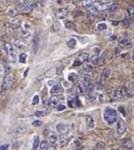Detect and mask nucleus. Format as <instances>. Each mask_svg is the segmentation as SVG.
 <instances>
[{
	"instance_id": "obj_1",
	"label": "nucleus",
	"mask_w": 134,
	"mask_h": 150,
	"mask_svg": "<svg viewBox=\"0 0 134 150\" xmlns=\"http://www.w3.org/2000/svg\"><path fill=\"white\" fill-rule=\"evenodd\" d=\"M104 118H105V121L107 122L108 125H113L117 121V113L112 108H107L104 112Z\"/></svg>"
},
{
	"instance_id": "obj_2",
	"label": "nucleus",
	"mask_w": 134,
	"mask_h": 150,
	"mask_svg": "<svg viewBox=\"0 0 134 150\" xmlns=\"http://www.w3.org/2000/svg\"><path fill=\"white\" fill-rule=\"evenodd\" d=\"M14 81H15V78H14V75L12 74V73L6 74V76L4 77V79H3L2 87H1V92L4 93V92H6L8 90H10V89L12 88V86H13Z\"/></svg>"
},
{
	"instance_id": "obj_3",
	"label": "nucleus",
	"mask_w": 134,
	"mask_h": 150,
	"mask_svg": "<svg viewBox=\"0 0 134 150\" xmlns=\"http://www.w3.org/2000/svg\"><path fill=\"white\" fill-rule=\"evenodd\" d=\"M35 6H36V3L34 1H22V2H20L16 6V10L21 12H30V11H33Z\"/></svg>"
},
{
	"instance_id": "obj_4",
	"label": "nucleus",
	"mask_w": 134,
	"mask_h": 150,
	"mask_svg": "<svg viewBox=\"0 0 134 150\" xmlns=\"http://www.w3.org/2000/svg\"><path fill=\"white\" fill-rule=\"evenodd\" d=\"M4 51L8 54V59L10 62H14L16 60V52H15V49H14V46H12L11 43H4Z\"/></svg>"
},
{
	"instance_id": "obj_5",
	"label": "nucleus",
	"mask_w": 134,
	"mask_h": 150,
	"mask_svg": "<svg viewBox=\"0 0 134 150\" xmlns=\"http://www.w3.org/2000/svg\"><path fill=\"white\" fill-rule=\"evenodd\" d=\"M113 96H114L115 99H123V98L129 97L128 93H127L126 87H121V88H118L117 90H115V92H114V94H113Z\"/></svg>"
},
{
	"instance_id": "obj_6",
	"label": "nucleus",
	"mask_w": 134,
	"mask_h": 150,
	"mask_svg": "<svg viewBox=\"0 0 134 150\" xmlns=\"http://www.w3.org/2000/svg\"><path fill=\"white\" fill-rule=\"evenodd\" d=\"M56 130L59 132V133H67L69 130H70V126L68 125V124H64V123H59L57 124V126H56Z\"/></svg>"
},
{
	"instance_id": "obj_7",
	"label": "nucleus",
	"mask_w": 134,
	"mask_h": 150,
	"mask_svg": "<svg viewBox=\"0 0 134 150\" xmlns=\"http://www.w3.org/2000/svg\"><path fill=\"white\" fill-rule=\"evenodd\" d=\"M116 130L119 134H123L127 130V125L123 120H119L117 122V126H116Z\"/></svg>"
},
{
	"instance_id": "obj_8",
	"label": "nucleus",
	"mask_w": 134,
	"mask_h": 150,
	"mask_svg": "<svg viewBox=\"0 0 134 150\" xmlns=\"http://www.w3.org/2000/svg\"><path fill=\"white\" fill-rule=\"evenodd\" d=\"M131 46V39L127 36H123L119 39V47L121 48H130Z\"/></svg>"
},
{
	"instance_id": "obj_9",
	"label": "nucleus",
	"mask_w": 134,
	"mask_h": 150,
	"mask_svg": "<svg viewBox=\"0 0 134 150\" xmlns=\"http://www.w3.org/2000/svg\"><path fill=\"white\" fill-rule=\"evenodd\" d=\"M87 86H88V83H83V81H79L77 83V86H76V91H77L78 94H83L85 92H87Z\"/></svg>"
},
{
	"instance_id": "obj_10",
	"label": "nucleus",
	"mask_w": 134,
	"mask_h": 150,
	"mask_svg": "<svg viewBox=\"0 0 134 150\" xmlns=\"http://www.w3.org/2000/svg\"><path fill=\"white\" fill-rule=\"evenodd\" d=\"M14 47L16 49H19V50H23V49L27 48V43L22 39H15L14 40Z\"/></svg>"
},
{
	"instance_id": "obj_11",
	"label": "nucleus",
	"mask_w": 134,
	"mask_h": 150,
	"mask_svg": "<svg viewBox=\"0 0 134 150\" xmlns=\"http://www.w3.org/2000/svg\"><path fill=\"white\" fill-rule=\"evenodd\" d=\"M125 87H126L127 93L129 96H134V81H129Z\"/></svg>"
},
{
	"instance_id": "obj_12",
	"label": "nucleus",
	"mask_w": 134,
	"mask_h": 150,
	"mask_svg": "<svg viewBox=\"0 0 134 150\" xmlns=\"http://www.w3.org/2000/svg\"><path fill=\"white\" fill-rule=\"evenodd\" d=\"M121 146L129 148V149H132V148H133V143H132L131 139H123L121 141Z\"/></svg>"
},
{
	"instance_id": "obj_13",
	"label": "nucleus",
	"mask_w": 134,
	"mask_h": 150,
	"mask_svg": "<svg viewBox=\"0 0 134 150\" xmlns=\"http://www.w3.org/2000/svg\"><path fill=\"white\" fill-rule=\"evenodd\" d=\"M110 74H111V70L109 69V68H107V69H104V70H102V79H100V81H105L106 79H108V78H109Z\"/></svg>"
},
{
	"instance_id": "obj_14",
	"label": "nucleus",
	"mask_w": 134,
	"mask_h": 150,
	"mask_svg": "<svg viewBox=\"0 0 134 150\" xmlns=\"http://www.w3.org/2000/svg\"><path fill=\"white\" fill-rule=\"evenodd\" d=\"M68 15H69V13H68L67 10H59V11L56 13V17L58 19H64V18H67Z\"/></svg>"
},
{
	"instance_id": "obj_15",
	"label": "nucleus",
	"mask_w": 134,
	"mask_h": 150,
	"mask_svg": "<svg viewBox=\"0 0 134 150\" xmlns=\"http://www.w3.org/2000/svg\"><path fill=\"white\" fill-rule=\"evenodd\" d=\"M60 92H62V88H61V86H60V83H56V85H54V86L52 87V89H51L52 94H58V93H60Z\"/></svg>"
},
{
	"instance_id": "obj_16",
	"label": "nucleus",
	"mask_w": 134,
	"mask_h": 150,
	"mask_svg": "<svg viewBox=\"0 0 134 150\" xmlns=\"http://www.w3.org/2000/svg\"><path fill=\"white\" fill-rule=\"evenodd\" d=\"M59 103V97L58 96H52L51 98L49 99V106H51V107H55Z\"/></svg>"
},
{
	"instance_id": "obj_17",
	"label": "nucleus",
	"mask_w": 134,
	"mask_h": 150,
	"mask_svg": "<svg viewBox=\"0 0 134 150\" xmlns=\"http://www.w3.org/2000/svg\"><path fill=\"white\" fill-rule=\"evenodd\" d=\"M48 139H49V143H50V144H52V145L57 144V141H58V137H57V135L55 133H50V134H49Z\"/></svg>"
},
{
	"instance_id": "obj_18",
	"label": "nucleus",
	"mask_w": 134,
	"mask_h": 150,
	"mask_svg": "<svg viewBox=\"0 0 134 150\" xmlns=\"http://www.w3.org/2000/svg\"><path fill=\"white\" fill-rule=\"evenodd\" d=\"M89 62H91L92 64H97L99 62V56L96 55V54H94V55H91L90 58H89Z\"/></svg>"
},
{
	"instance_id": "obj_19",
	"label": "nucleus",
	"mask_w": 134,
	"mask_h": 150,
	"mask_svg": "<svg viewBox=\"0 0 134 150\" xmlns=\"http://www.w3.org/2000/svg\"><path fill=\"white\" fill-rule=\"evenodd\" d=\"M67 142H68V135H62L61 137H58L57 144H58L59 146H63Z\"/></svg>"
},
{
	"instance_id": "obj_20",
	"label": "nucleus",
	"mask_w": 134,
	"mask_h": 150,
	"mask_svg": "<svg viewBox=\"0 0 134 150\" xmlns=\"http://www.w3.org/2000/svg\"><path fill=\"white\" fill-rule=\"evenodd\" d=\"M83 70L86 73H89V74H90V73L93 71V66H92V64H83Z\"/></svg>"
},
{
	"instance_id": "obj_21",
	"label": "nucleus",
	"mask_w": 134,
	"mask_h": 150,
	"mask_svg": "<svg viewBox=\"0 0 134 150\" xmlns=\"http://www.w3.org/2000/svg\"><path fill=\"white\" fill-rule=\"evenodd\" d=\"M39 148V137L36 135L34 137V142H33V147H32V150H37Z\"/></svg>"
},
{
	"instance_id": "obj_22",
	"label": "nucleus",
	"mask_w": 134,
	"mask_h": 150,
	"mask_svg": "<svg viewBox=\"0 0 134 150\" xmlns=\"http://www.w3.org/2000/svg\"><path fill=\"white\" fill-rule=\"evenodd\" d=\"M86 121H87V125H88L89 128H93V127H94V120H93V117H92V116H90V115H88L86 117Z\"/></svg>"
},
{
	"instance_id": "obj_23",
	"label": "nucleus",
	"mask_w": 134,
	"mask_h": 150,
	"mask_svg": "<svg viewBox=\"0 0 134 150\" xmlns=\"http://www.w3.org/2000/svg\"><path fill=\"white\" fill-rule=\"evenodd\" d=\"M95 89H97L98 91H102L104 89H105V83H104V81H98L96 83V85H95Z\"/></svg>"
},
{
	"instance_id": "obj_24",
	"label": "nucleus",
	"mask_w": 134,
	"mask_h": 150,
	"mask_svg": "<svg viewBox=\"0 0 134 150\" xmlns=\"http://www.w3.org/2000/svg\"><path fill=\"white\" fill-rule=\"evenodd\" d=\"M89 58H90V55H89L88 53H83L79 56V59H78V60H79L80 62H87V60H89Z\"/></svg>"
},
{
	"instance_id": "obj_25",
	"label": "nucleus",
	"mask_w": 134,
	"mask_h": 150,
	"mask_svg": "<svg viewBox=\"0 0 134 150\" xmlns=\"http://www.w3.org/2000/svg\"><path fill=\"white\" fill-rule=\"evenodd\" d=\"M87 98H88V100H90V102H94V100L97 98V94L94 93V92L88 93V96H87Z\"/></svg>"
},
{
	"instance_id": "obj_26",
	"label": "nucleus",
	"mask_w": 134,
	"mask_h": 150,
	"mask_svg": "<svg viewBox=\"0 0 134 150\" xmlns=\"http://www.w3.org/2000/svg\"><path fill=\"white\" fill-rule=\"evenodd\" d=\"M27 54L25 53H21L19 54V57H18V60L19 62H21V64H24V62H27Z\"/></svg>"
},
{
	"instance_id": "obj_27",
	"label": "nucleus",
	"mask_w": 134,
	"mask_h": 150,
	"mask_svg": "<svg viewBox=\"0 0 134 150\" xmlns=\"http://www.w3.org/2000/svg\"><path fill=\"white\" fill-rule=\"evenodd\" d=\"M64 27L67 28V29H69V30H75L76 29L75 24L73 23L72 21H66V23H64Z\"/></svg>"
},
{
	"instance_id": "obj_28",
	"label": "nucleus",
	"mask_w": 134,
	"mask_h": 150,
	"mask_svg": "<svg viewBox=\"0 0 134 150\" xmlns=\"http://www.w3.org/2000/svg\"><path fill=\"white\" fill-rule=\"evenodd\" d=\"M35 115L38 117H42V116H47L48 115V112L47 111H43V110H38L35 112Z\"/></svg>"
},
{
	"instance_id": "obj_29",
	"label": "nucleus",
	"mask_w": 134,
	"mask_h": 150,
	"mask_svg": "<svg viewBox=\"0 0 134 150\" xmlns=\"http://www.w3.org/2000/svg\"><path fill=\"white\" fill-rule=\"evenodd\" d=\"M76 39L75 38H72V39H70V40L68 41V47L70 49H73V48H75V46H76Z\"/></svg>"
},
{
	"instance_id": "obj_30",
	"label": "nucleus",
	"mask_w": 134,
	"mask_h": 150,
	"mask_svg": "<svg viewBox=\"0 0 134 150\" xmlns=\"http://www.w3.org/2000/svg\"><path fill=\"white\" fill-rule=\"evenodd\" d=\"M8 16H11V17H14L15 15L17 14V10L16 8H8Z\"/></svg>"
},
{
	"instance_id": "obj_31",
	"label": "nucleus",
	"mask_w": 134,
	"mask_h": 150,
	"mask_svg": "<svg viewBox=\"0 0 134 150\" xmlns=\"http://www.w3.org/2000/svg\"><path fill=\"white\" fill-rule=\"evenodd\" d=\"M106 58H107V53H106V52H104L102 56L99 57V62H98V64H104L106 62Z\"/></svg>"
},
{
	"instance_id": "obj_32",
	"label": "nucleus",
	"mask_w": 134,
	"mask_h": 150,
	"mask_svg": "<svg viewBox=\"0 0 134 150\" xmlns=\"http://www.w3.org/2000/svg\"><path fill=\"white\" fill-rule=\"evenodd\" d=\"M49 146H50V145H49V142H47V141H43V142L40 143V146H39V147H40L41 150H47Z\"/></svg>"
},
{
	"instance_id": "obj_33",
	"label": "nucleus",
	"mask_w": 134,
	"mask_h": 150,
	"mask_svg": "<svg viewBox=\"0 0 134 150\" xmlns=\"http://www.w3.org/2000/svg\"><path fill=\"white\" fill-rule=\"evenodd\" d=\"M106 29H107V23H105V22H100L97 24V30H99V31H104Z\"/></svg>"
},
{
	"instance_id": "obj_34",
	"label": "nucleus",
	"mask_w": 134,
	"mask_h": 150,
	"mask_svg": "<svg viewBox=\"0 0 134 150\" xmlns=\"http://www.w3.org/2000/svg\"><path fill=\"white\" fill-rule=\"evenodd\" d=\"M127 12H128V15L130 17L134 16V6H130L127 8Z\"/></svg>"
},
{
	"instance_id": "obj_35",
	"label": "nucleus",
	"mask_w": 134,
	"mask_h": 150,
	"mask_svg": "<svg viewBox=\"0 0 134 150\" xmlns=\"http://www.w3.org/2000/svg\"><path fill=\"white\" fill-rule=\"evenodd\" d=\"M100 16H102V18H109V17H110V12L108 11V10L100 12Z\"/></svg>"
},
{
	"instance_id": "obj_36",
	"label": "nucleus",
	"mask_w": 134,
	"mask_h": 150,
	"mask_svg": "<svg viewBox=\"0 0 134 150\" xmlns=\"http://www.w3.org/2000/svg\"><path fill=\"white\" fill-rule=\"evenodd\" d=\"M74 145H75V148L77 150H83V144H81L79 141H75L74 142Z\"/></svg>"
},
{
	"instance_id": "obj_37",
	"label": "nucleus",
	"mask_w": 134,
	"mask_h": 150,
	"mask_svg": "<svg viewBox=\"0 0 134 150\" xmlns=\"http://www.w3.org/2000/svg\"><path fill=\"white\" fill-rule=\"evenodd\" d=\"M94 3H95L94 1H83V4L85 6H86V8H90L91 6H94Z\"/></svg>"
},
{
	"instance_id": "obj_38",
	"label": "nucleus",
	"mask_w": 134,
	"mask_h": 150,
	"mask_svg": "<svg viewBox=\"0 0 134 150\" xmlns=\"http://www.w3.org/2000/svg\"><path fill=\"white\" fill-rule=\"evenodd\" d=\"M91 75L90 74H86L85 76H83V83H90V81H91Z\"/></svg>"
},
{
	"instance_id": "obj_39",
	"label": "nucleus",
	"mask_w": 134,
	"mask_h": 150,
	"mask_svg": "<svg viewBox=\"0 0 134 150\" xmlns=\"http://www.w3.org/2000/svg\"><path fill=\"white\" fill-rule=\"evenodd\" d=\"M76 79H77V74H75V73H71L70 75H69V81H75Z\"/></svg>"
},
{
	"instance_id": "obj_40",
	"label": "nucleus",
	"mask_w": 134,
	"mask_h": 150,
	"mask_svg": "<svg viewBox=\"0 0 134 150\" xmlns=\"http://www.w3.org/2000/svg\"><path fill=\"white\" fill-rule=\"evenodd\" d=\"M94 85L93 83H88V86H87V91H88V93H91V92H93L94 90Z\"/></svg>"
},
{
	"instance_id": "obj_41",
	"label": "nucleus",
	"mask_w": 134,
	"mask_h": 150,
	"mask_svg": "<svg viewBox=\"0 0 134 150\" xmlns=\"http://www.w3.org/2000/svg\"><path fill=\"white\" fill-rule=\"evenodd\" d=\"M96 147L98 148V149H104V148L106 147V144L104 142H98L96 144Z\"/></svg>"
},
{
	"instance_id": "obj_42",
	"label": "nucleus",
	"mask_w": 134,
	"mask_h": 150,
	"mask_svg": "<svg viewBox=\"0 0 134 150\" xmlns=\"http://www.w3.org/2000/svg\"><path fill=\"white\" fill-rule=\"evenodd\" d=\"M90 11H91V13H97V12H99L98 8L95 6V3H94L93 6H91V8H90Z\"/></svg>"
},
{
	"instance_id": "obj_43",
	"label": "nucleus",
	"mask_w": 134,
	"mask_h": 150,
	"mask_svg": "<svg viewBox=\"0 0 134 150\" xmlns=\"http://www.w3.org/2000/svg\"><path fill=\"white\" fill-rule=\"evenodd\" d=\"M38 103H39V96L35 95L34 98H33V105H38Z\"/></svg>"
},
{
	"instance_id": "obj_44",
	"label": "nucleus",
	"mask_w": 134,
	"mask_h": 150,
	"mask_svg": "<svg viewBox=\"0 0 134 150\" xmlns=\"http://www.w3.org/2000/svg\"><path fill=\"white\" fill-rule=\"evenodd\" d=\"M42 125V123H41L40 121H34L33 122V126H35V127H39Z\"/></svg>"
},
{
	"instance_id": "obj_45",
	"label": "nucleus",
	"mask_w": 134,
	"mask_h": 150,
	"mask_svg": "<svg viewBox=\"0 0 134 150\" xmlns=\"http://www.w3.org/2000/svg\"><path fill=\"white\" fill-rule=\"evenodd\" d=\"M8 147H10V145H8V144L1 145V146H0V150H8Z\"/></svg>"
},
{
	"instance_id": "obj_46",
	"label": "nucleus",
	"mask_w": 134,
	"mask_h": 150,
	"mask_svg": "<svg viewBox=\"0 0 134 150\" xmlns=\"http://www.w3.org/2000/svg\"><path fill=\"white\" fill-rule=\"evenodd\" d=\"M118 111H119V112H121L123 115H126V109H125L123 107H121H121L118 108Z\"/></svg>"
},
{
	"instance_id": "obj_47",
	"label": "nucleus",
	"mask_w": 134,
	"mask_h": 150,
	"mask_svg": "<svg viewBox=\"0 0 134 150\" xmlns=\"http://www.w3.org/2000/svg\"><path fill=\"white\" fill-rule=\"evenodd\" d=\"M3 73H4V66H3V64L0 62V76H1Z\"/></svg>"
},
{
	"instance_id": "obj_48",
	"label": "nucleus",
	"mask_w": 134,
	"mask_h": 150,
	"mask_svg": "<svg viewBox=\"0 0 134 150\" xmlns=\"http://www.w3.org/2000/svg\"><path fill=\"white\" fill-rule=\"evenodd\" d=\"M56 109L58 110V111H62V110H64V106L63 105H57V107H56Z\"/></svg>"
},
{
	"instance_id": "obj_49",
	"label": "nucleus",
	"mask_w": 134,
	"mask_h": 150,
	"mask_svg": "<svg viewBox=\"0 0 134 150\" xmlns=\"http://www.w3.org/2000/svg\"><path fill=\"white\" fill-rule=\"evenodd\" d=\"M81 64V62H79V60H75V62H74V64H73V67H78V66H80Z\"/></svg>"
},
{
	"instance_id": "obj_50",
	"label": "nucleus",
	"mask_w": 134,
	"mask_h": 150,
	"mask_svg": "<svg viewBox=\"0 0 134 150\" xmlns=\"http://www.w3.org/2000/svg\"><path fill=\"white\" fill-rule=\"evenodd\" d=\"M97 98L99 99V102H104V95L102 94H97Z\"/></svg>"
},
{
	"instance_id": "obj_51",
	"label": "nucleus",
	"mask_w": 134,
	"mask_h": 150,
	"mask_svg": "<svg viewBox=\"0 0 134 150\" xmlns=\"http://www.w3.org/2000/svg\"><path fill=\"white\" fill-rule=\"evenodd\" d=\"M47 150H56V147H55L54 145H52V146H49Z\"/></svg>"
},
{
	"instance_id": "obj_52",
	"label": "nucleus",
	"mask_w": 134,
	"mask_h": 150,
	"mask_svg": "<svg viewBox=\"0 0 134 150\" xmlns=\"http://www.w3.org/2000/svg\"><path fill=\"white\" fill-rule=\"evenodd\" d=\"M112 23H113V25H116V24H117L118 22H117V21H113Z\"/></svg>"
},
{
	"instance_id": "obj_53",
	"label": "nucleus",
	"mask_w": 134,
	"mask_h": 150,
	"mask_svg": "<svg viewBox=\"0 0 134 150\" xmlns=\"http://www.w3.org/2000/svg\"><path fill=\"white\" fill-rule=\"evenodd\" d=\"M132 59H133V60H134V51L132 52Z\"/></svg>"
},
{
	"instance_id": "obj_54",
	"label": "nucleus",
	"mask_w": 134,
	"mask_h": 150,
	"mask_svg": "<svg viewBox=\"0 0 134 150\" xmlns=\"http://www.w3.org/2000/svg\"><path fill=\"white\" fill-rule=\"evenodd\" d=\"M111 150H118V149H111Z\"/></svg>"
},
{
	"instance_id": "obj_55",
	"label": "nucleus",
	"mask_w": 134,
	"mask_h": 150,
	"mask_svg": "<svg viewBox=\"0 0 134 150\" xmlns=\"http://www.w3.org/2000/svg\"><path fill=\"white\" fill-rule=\"evenodd\" d=\"M131 150H134V148H132V149H131Z\"/></svg>"
}]
</instances>
